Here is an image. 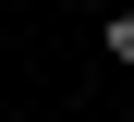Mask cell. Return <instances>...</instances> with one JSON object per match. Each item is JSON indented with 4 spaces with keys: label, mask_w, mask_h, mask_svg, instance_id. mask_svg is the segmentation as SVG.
I'll list each match as a JSON object with an SVG mask.
<instances>
[{
    "label": "cell",
    "mask_w": 134,
    "mask_h": 122,
    "mask_svg": "<svg viewBox=\"0 0 134 122\" xmlns=\"http://www.w3.org/2000/svg\"><path fill=\"white\" fill-rule=\"evenodd\" d=\"M98 61H110V73H134V0H122V12H98Z\"/></svg>",
    "instance_id": "1"
}]
</instances>
